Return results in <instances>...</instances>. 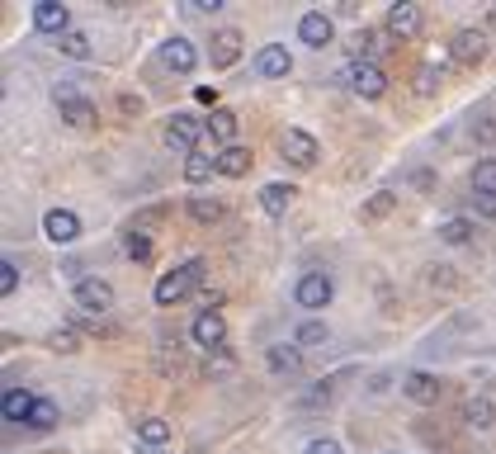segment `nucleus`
<instances>
[{"instance_id": "obj_19", "label": "nucleus", "mask_w": 496, "mask_h": 454, "mask_svg": "<svg viewBox=\"0 0 496 454\" xmlns=\"http://www.w3.org/2000/svg\"><path fill=\"white\" fill-rule=\"evenodd\" d=\"M218 171L232 175V180H241L246 171H251V152H246V147H222V152H218Z\"/></svg>"}, {"instance_id": "obj_18", "label": "nucleus", "mask_w": 496, "mask_h": 454, "mask_svg": "<svg viewBox=\"0 0 496 454\" xmlns=\"http://www.w3.org/2000/svg\"><path fill=\"white\" fill-rule=\"evenodd\" d=\"M237 52H241V33H237V29H222V33L213 38V67H232Z\"/></svg>"}, {"instance_id": "obj_26", "label": "nucleus", "mask_w": 496, "mask_h": 454, "mask_svg": "<svg viewBox=\"0 0 496 454\" xmlns=\"http://www.w3.org/2000/svg\"><path fill=\"white\" fill-rule=\"evenodd\" d=\"M270 369L294 374V369H298V345H270Z\"/></svg>"}, {"instance_id": "obj_33", "label": "nucleus", "mask_w": 496, "mask_h": 454, "mask_svg": "<svg viewBox=\"0 0 496 454\" xmlns=\"http://www.w3.org/2000/svg\"><path fill=\"white\" fill-rule=\"evenodd\" d=\"M123 246H128L133 260H147V256H152V237H147V232H128V241H123Z\"/></svg>"}, {"instance_id": "obj_9", "label": "nucleus", "mask_w": 496, "mask_h": 454, "mask_svg": "<svg viewBox=\"0 0 496 454\" xmlns=\"http://www.w3.org/2000/svg\"><path fill=\"white\" fill-rule=\"evenodd\" d=\"M43 232H48L57 246H67V241L80 237V218H76L71 209H48V213H43Z\"/></svg>"}, {"instance_id": "obj_12", "label": "nucleus", "mask_w": 496, "mask_h": 454, "mask_svg": "<svg viewBox=\"0 0 496 454\" xmlns=\"http://www.w3.org/2000/svg\"><path fill=\"white\" fill-rule=\"evenodd\" d=\"M298 33H303V43H313V48H326L331 43V33H336V24L322 14V10H307L298 19Z\"/></svg>"}, {"instance_id": "obj_32", "label": "nucleus", "mask_w": 496, "mask_h": 454, "mask_svg": "<svg viewBox=\"0 0 496 454\" xmlns=\"http://www.w3.org/2000/svg\"><path fill=\"white\" fill-rule=\"evenodd\" d=\"M473 190L496 194V161H491V156H487V161H478V171H473Z\"/></svg>"}, {"instance_id": "obj_14", "label": "nucleus", "mask_w": 496, "mask_h": 454, "mask_svg": "<svg viewBox=\"0 0 496 454\" xmlns=\"http://www.w3.org/2000/svg\"><path fill=\"white\" fill-rule=\"evenodd\" d=\"M222 336H227V322H222V313H218V307H209V313H199L194 317V341L199 345H222Z\"/></svg>"}, {"instance_id": "obj_34", "label": "nucleus", "mask_w": 496, "mask_h": 454, "mask_svg": "<svg viewBox=\"0 0 496 454\" xmlns=\"http://www.w3.org/2000/svg\"><path fill=\"white\" fill-rule=\"evenodd\" d=\"M14 288H19V265L5 260V265H0V294H14Z\"/></svg>"}, {"instance_id": "obj_13", "label": "nucleus", "mask_w": 496, "mask_h": 454, "mask_svg": "<svg viewBox=\"0 0 496 454\" xmlns=\"http://www.w3.org/2000/svg\"><path fill=\"white\" fill-rule=\"evenodd\" d=\"M33 393H29V388H10V393H5V402H0V411H5V421L10 426H29V417H33Z\"/></svg>"}, {"instance_id": "obj_11", "label": "nucleus", "mask_w": 496, "mask_h": 454, "mask_svg": "<svg viewBox=\"0 0 496 454\" xmlns=\"http://www.w3.org/2000/svg\"><path fill=\"white\" fill-rule=\"evenodd\" d=\"M256 71H260L265 80H279V76L294 71V57H288V48H279V43H265V48L256 52Z\"/></svg>"}, {"instance_id": "obj_28", "label": "nucleus", "mask_w": 496, "mask_h": 454, "mask_svg": "<svg viewBox=\"0 0 496 454\" xmlns=\"http://www.w3.org/2000/svg\"><path fill=\"white\" fill-rule=\"evenodd\" d=\"M440 237H445L449 246H463V241L473 237V222H468V218H449V222H440Z\"/></svg>"}, {"instance_id": "obj_27", "label": "nucleus", "mask_w": 496, "mask_h": 454, "mask_svg": "<svg viewBox=\"0 0 496 454\" xmlns=\"http://www.w3.org/2000/svg\"><path fill=\"white\" fill-rule=\"evenodd\" d=\"M137 436L147 445H165V440H171V426H165L161 417H147V421H137Z\"/></svg>"}, {"instance_id": "obj_36", "label": "nucleus", "mask_w": 496, "mask_h": 454, "mask_svg": "<svg viewBox=\"0 0 496 454\" xmlns=\"http://www.w3.org/2000/svg\"><path fill=\"white\" fill-rule=\"evenodd\" d=\"M435 80H440V71H435V67H421V76H416V90H421V95H430V90H435Z\"/></svg>"}, {"instance_id": "obj_5", "label": "nucleus", "mask_w": 496, "mask_h": 454, "mask_svg": "<svg viewBox=\"0 0 496 454\" xmlns=\"http://www.w3.org/2000/svg\"><path fill=\"white\" fill-rule=\"evenodd\" d=\"M449 52H454L459 67H478V61L487 57V38L478 29H459V33H454V43H449Z\"/></svg>"}, {"instance_id": "obj_22", "label": "nucleus", "mask_w": 496, "mask_h": 454, "mask_svg": "<svg viewBox=\"0 0 496 454\" xmlns=\"http://www.w3.org/2000/svg\"><path fill=\"white\" fill-rule=\"evenodd\" d=\"M392 209H398V194H392V190H379V194L360 209V218H364V222H379V218H388Z\"/></svg>"}, {"instance_id": "obj_8", "label": "nucleus", "mask_w": 496, "mask_h": 454, "mask_svg": "<svg viewBox=\"0 0 496 454\" xmlns=\"http://www.w3.org/2000/svg\"><path fill=\"white\" fill-rule=\"evenodd\" d=\"M440 379L435 374H426V369H411V374L402 379V393L411 398V402H421V407H430V402H440Z\"/></svg>"}, {"instance_id": "obj_38", "label": "nucleus", "mask_w": 496, "mask_h": 454, "mask_svg": "<svg viewBox=\"0 0 496 454\" xmlns=\"http://www.w3.org/2000/svg\"><path fill=\"white\" fill-rule=\"evenodd\" d=\"M307 454H341V445L336 440H313V445H307Z\"/></svg>"}, {"instance_id": "obj_31", "label": "nucleus", "mask_w": 496, "mask_h": 454, "mask_svg": "<svg viewBox=\"0 0 496 454\" xmlns=\"http://www.w3.org/2000/svg\"><path fill=\"white\" fill-rule=\"evenodd\" d=\"M326 322H303L298 326V336H294V345H326Z\"/></svg>"}, {"instance_id": "obj_15", "label": "nucleus", "mask_w": 496, "mask_h": 454, "mask_svg": "<svg viewBox=\"0 0 496 454\" xmlns=\"http://www.w3.org/2000/svg\"><path fill=\"white\" fill-rule=\"evenodd\" d=\"M165 142H171V147H180V152H190V156H194V142H199V123H194V118H184V114H175L171 123H165Z\"/></svg>"}, {"instance_id": "obj_23", "label": "nucleus", "mask_w": 496, "mask_h": 454, "mask_svg": "<svg viewBox=\"0 0 496 454\" xmlns=\"http://www.w3.org/2000/svg\"><path fill=\"white\" fill-rule=\"evenodd\" d=\"M463 417H468V426H478V430H487V426L496 421V407H491V398H473V402L463 407Z\"/></svg>"}, {"instance_id": "obj_2", "label": "nucleus", "mask_w": 496, "mask_h": 454, "mask_svg": "<svg viewBox=\"0 0 496 454\" xmlns=\"http://www.w3.org/2000/svg\"><path fill=\"white\" fill-rule=\"evenodd\" d=\"M331 294H336V284H331V275H322V270H307V275L298 279V288H294L298 307H326Z\"/></svg>"}, {"instance_id": "obj_3", "label": "nucleus", "mask_w": 496, "mask_h": 454, "mask_svg": "<svg viewBox=\"0 0 496 454\" xmlns=\"http://www.w3.org/2000/svg\"><path fill=\"white\" fill-rule=\"evenodd\" d=\"M345 80H350V90L364 95V99H379L388 90V76H383V67H374V61H355V71H350Z\"/></svg>"}, {"instance_id": "obj_16", "label": "nucleus", "mask_w": 496, "mask_h": 454, "mask_svg": "<svg viewBox=\"0 0 496 454\" xmlns=\"http://www.w3.org/2000/svg\"><path fill=\"white\" fill-rule=\"evenodd\" d=\"M284 152L294 156L298 166H313V161H317V137H307L303 128H288L284 133Z\"/></svg>"}, {"instance_id": "obj_29", "label": "nucleus", "mask_w": 496, "mask_h": 454, "mask_svg": "<svg viewBox=\"0 0 496 454\" xmlns=\"http://www.w3.org/2000/svg\"><path fill=\"white\" fill-rule=\"evenodd\" d=\"M57 48L67 52V57H90V38L80 33V29H71V33H61V38H57Z\"/></svg>"}, {"instance_id": "obj_25", "label": "nucleus", "mask_w": 496, "mask_h": 454, "mask_svg": "<svg viewBox=\"0 0 496 454\" xmlns=\"http://www.w3.org/2000/svg\"><path fill=\"white\" fill-rule=\"evenodd\" d=\"M52 426H57V402L38 398L33 402V417H29V430H52Z\"/></svg>"}, {"instance_id": "obj_20", "label": "nucleus", "mask_w": 496, "mask_h": 454, "mask_svg": "<svg viewBox=\"0 0 496 454\" xmlns=\"http://www.w3.org/2000/svg\"><path fill=\"white\" fill-rule=\"evenodd\" d=\"M288 199H294V184H265V190H260V209L265 213H270V218H279L284 209H288Z\"/></svg>"}, {"instance_id": "obj_10", "label": "nucleus", "mask_w": 496, "mask_h": 454, "mask_svg": "<svg viewBox=\"0 0 496 454\" xmlns=\"http://www.w3.org/2000/svg\"><path fill=\"white\" fill-rule=\"evenodd\" d=\"M33 24L61 38V33H71V10L57 5V0H38V5H33Z\"/></svg>"}, {"instance_id": "obj_6", "label": "nucleus", "mask_w": 496, "mask_h": 454, "mask_svg": "<svg viewBox=\"0 0 496 454\" xmlns=\"http://www.w3.org/2000/svg\"><path fill=\"white\" fill-rule=\"evenodd\" d=\"M76 303L86 313H109L114 307V288L105 279H76Z\"/></svg>"}, {"instance_id": "obj_37", "label": "nucleus", "mask_w": 496, "mask_h": 454, "mask_svg": "<svg viewBox=\"0 0 496 454\" xmlns=\"http://www.w3.org/2000/svg\"><path fill=\"white\" fill-rule=\"evenodd\" d=\"M52 350H76V332H52Z\"/></svg>"}, {"instance_id": "obj_21", "label": "nucleus", "mask_w": 496, "mask_h": 454, "mask_svg": "<svg viewBox=\"0 0 496 454\" xmlns=\"http://www.w3.org/2000/svg\"><path fill=\"white\" fill-rule=\"evenodd\" d=\"M209 133H213V142H227V147H237V114L232 109H213L209 114Z\"/></svg>"}, {"instance_id": "obj_24", "label": "nucleus", "mask_w": 496, "mask_h": 454, "mask_svg": "<svg viewBox=\"0 0 496 454\" xmlns=\"http://www.w3.org/2000/svg\"><path fill=\"white\" fill-rule=\"evenodd\" d=\"M218 171V156H203V152H194L190 161H184V180L190 184H199V180H209Z\"/></svg>"}, {"instance_id": "obj_4", "label": "nucleus", "mask_w": 496, "mask_h": 454, "mask_svg": "<svg viewBox=\"0 0 496 454\" xmlns=\"http://www.w3.org/2000/svg\"><path fill=\"white\" fill-rule=\"evenodd\" d=\"M52 99L61 105V118L76 123V128H90V123L99 118V114H95V105H86V99H80L71 86H57V90H52Z\"/></svg>"}, {"instance_id": "obj_17", "label": "nucleus", "mask_w": 496, "mask_h": 454, "mask_svg": "<svg viewBox=\"0 0 496 454\" xmlns=\"http://www.w3.org/2000/svg\"><path fill=\"white\" fill-rule=\"evenodd\" d=\"M388 29H392V33H402V38H411V33L421 29V10H416V5H407V0H402V5H392V10H388Z\"/></svg>"}, {"instance_id": "obj_39", "label": "nucleus", "mask_w": 496, "mask_h": 454, "mask_svg": "<svg viewBox=\"0 0 496 454\" xmlns=\"http://www.w3.org/2000/svg\"><path fill=\"white\" fill-rule=\"evenodd\" d=\"M473 133H478L482 142H491V137H496V123H482V128H473Z\"/></svg>"}, {"instance_id": "obj_7", "label": "nucleus", "mask_w": 496, "mask_h": 454, "mask_svg": "<svg viewBox=\"0 0 496 454\" xmlns=\"http://www.w3.org/2000/svg\"><path fill=\"white\" fill-rule=\"evenodd\" d=\"M161 61H165V67H171V71H180V76H190L194 71V61H199V52H194V43H190V38H165V43H161Z\"/></svg>"}, {"instance_id": "obj_35", "label": "nucleus", "mask_w": 496, "mask_h": 454, "mask_svg": "<svg viewBox=\"0 0 496 454\" xmlns=\"http://www.w3.org/2000/svg\"><path fill=\"white\" fill-rule=\"evenodd\" d=\"M473 209H478L482 218H496V194H487V190H478V194H473Z\"/></svg>"}, {"instance_id": "obj_1", "label": "nucleus", "mask_w": 496, "mask_h": 454, "mask_svg": "<svg viewBox=\"0 0 496 454\" xmlns=\"http://www.w3.org/2000/svg\"><path fill=\"white\" fill-rule=\"evenodd\" d=\"M203 279V260H190V265H180V270H165L156 279V303L161 307H175L180 298H190V288Z\"/></svg>"}, {"instance_id": "obj_30", "label": "nucleus", "mask_w": 496, "mask_h": 454, "mask_svg": "<svg viewBox=\"0 0 496 454\" xmlns=\"http://www.w3.org/2000/svg\"><path fill=\"white\" fill-rule=\"evenodd\" d=\"M190 213H194L199 222H218V218H222V203H218V199H203V194H194V199H190Z\"/></svg>"}]
</instances>
